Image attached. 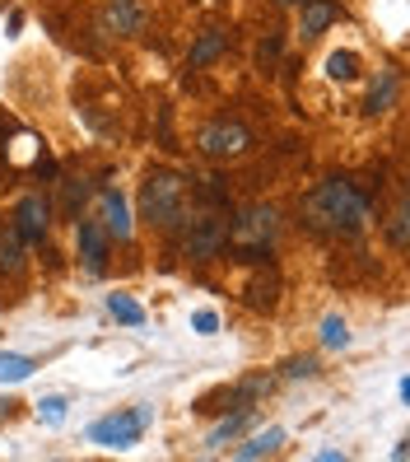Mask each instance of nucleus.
<instances>
[{"mask_svg": "<svg viewBox=\"0 0 410 462\" xmlns=\"http://www.w3.org/2000/svg\"><path fill=\"white\" fill-rule=\"evenodd\" d=\"M373 215V187H360L354 178H326L304 201V220L317 234L332 238H360Z\"/></svg>", "mask_w": 410, "mask_h": 462, "instance_id": "f257e3e1", "label": "nucleus"}, {"mask_svg": "<svg viewBox=\"0 0 410 462\" xmlns=\"http://www.w3.org/2000/svg\"><path fill=\"white\" fill-rule=\"evenodd\" d=\"M187 197H191V182L173 169H154L141 187V220L154 229H178L187 220Z\"/></svg>", "mask_w": 410, "mask_h": 462, "instance_id": "f03ea898", "label": "nucleus"}, {"mask_svg": "<svg viewBox=\"0 0 410 462\" xmlns=\"http://www.w3.org/2000/svg\"><path fill=\"white\" fill-rule=\"evenodd\" d=\"M276 234H280V215L270 210V206H248V210L238 215V225L229 229L224 248H233L238 262H266Z\"/></svg>", "mask_w": 410, "mask_h": 462, "instance_id": "7ed1b4c3", "label": "nucleus"}, {"mask_svg": "<svg viewBox=\"0 0 410 462\" xmlns=\"http://www.w3.org/2000/svg\"><path fill=\"white\" fill-rule=\"evenodd\" d=\"M224 243H229V225L220 220V215H191V220H182V234H178L182 257L214 262L224 253Z\"/></svg>", "mask_w": 410, "mask_h": 462, "instance_id": "20e7f679", "label": "nucleus"}, {"mask_svg": "<svg viewBox=\"0 0 410 462\" xmlns=\"http://www.w3.org/2000/svg\"><path fill=\"white\" fill-rule=\"evenodd\" d=\"M150 406H135V411H117V416H103L89 425V444L98 448H135L141 444V434L150 425Z\"/></svg>", "mask_w": 410, "mask_h": 462, "instance_id": "39448f33", "label": "nucleus"}, {"mask_svg": "<svg viewBox=\"0 0 410 462\" xmlns=\"http://www.w3.org/2000/svg\"><path fill=\"white\" fill-rule=\"evenodd\" d=\"M196 150H201L205 159H238V154L252 150V131L242 126V122H229V117L205 122L201 135H196Z\"/></svg>", "mask_w": 410, "mask_h": 462, "instance_id": "423d86ee", "label": "nucleus"}, {"mask_svg": "<svg viewBox=\"0 0 410 462\" xmlns=\"http://www.w3.org/2000/svg\"><path fill=\"white\" fill-rule=\"evenodd\" d=\"M145 5L141 0H107L103 14H98V29L103 33H117V38H135V33H145Z\"/></svg>", "mask_w": 410, "mask_h": 462, "instance_id": "0eeeda50", "label": "nucleus"}, {"mask_svg": "<svg viewBox=\"0 0 410 462\" xmlns=\"http://www.w3.org/2000/svg\"><path fill=\"white\" fill-rule=\"evenodd\" d=\"M75 248H79V257H85V271H89V276H103L113 238H107V229H103L98 220H79V225H75Z\"/></svg>", "mask_w": 410, "mask_h": 462, "instance_id": "6e6552de", "label": "nucleus"}, {"mask_svg": "<svg viewBox=\"0 0 410 462\" xmlns=\"http://www.w3.org/2000/svg\"><path fill=\"white\" fill-rule=\"evenodd\" d=\"M47 225H51V206H47L42 197H23V201L14 206V234H19L23 243H42Z\"/></svg>", "mask_w": 410, "mask_h": 462, "instance_id": "1a4fd4ad", "label": "nucleus"}, {"mask_svg": "<svg viewBox=\"0 0 410 462\" xmlns=\"http://www.w3.org/2000/svg\"><path fill=\"white\" fill-rule=\"evenodd\" d=\"M98 225L107 229V238H117V243H126V238H131L126 197L117 192V187H103V192H98Z\"/></svg>", "mask_w": 410, "mask_h": 462, "instance_id": "9d476101", "label": "nucleus"}, {"mask_svg": "<svg viewBox=\"0 0 410 462\" xmlns=\"http://www.w3.org/2000/svg\"><path fill=\"white\" fill-rule=\"evenodd\" d=\"M341 19V5L336 0H304V19H298V33L304 38H317L326 23H336Z\"/></svg>", "mask_w": 410, "mask_h": 462, "instance_id": "9b49d317", "label": "nucleus"}, {"mask_svg": "<svg viewBox=\"0 0 410 462\" xmlns=\"http://www.w3.org/2000/svg\"><path fill=\"white\" fill-rule=\"evenodd\" d=\"M396 89H401V75H396V70H382V75L373 79V89H369V98H364V113H369V117H378V113H387V107L396 103Z\"/></svg>", "mask_w": 410, "mask_h": 462, "instance_id": "f8f14e48", "label": "nucleus"}, {"mask_svg": "<svg viewBox=\"0 0 410 462\" xmlns=\"http://www.w3.org/2000/svg\"><path fill=\"white\" fill-rule=\"evenodd\" d=\"M229 47V33L224 29H205L196 42H191V51H187V61H191V70H201V66H210L220 51Z\"/></svg>", "mask_w": 410, "mask_h": 462, "instance_id": "ddd939ff", "label": "nucleus"}, {"mask_svg": "<svg viewBox=\"0 0 410 462\" xmlns=\"http://www.w3.org/2000/svg\"><path fill=\"white\" fill-rule=\"evenodd\" d=\"M280 444H285V430H280V425H270V430L252 434V439L238 448V457H242V462H252V457H266V453H276Z\"/></svg>", "mask_w": 410, "mask_h": 462, "instance_id": "4468645a", "label": "nucleus"}, {"mask_svg": "<svg viewBox=\"0 0 410 462\" xmlns=\"http://www.w3.org/2000/svg\"><path fill=\"white\" fill-rule=\"evenodd\" d=\"M33 369H38V360L0 350V383H23V378H33Z\"/></svg>", "mask_w": 410, "mask_h": 462, "instance_id": "2eb2a0df", "label": "nucleus"}, {"mask_svg": "<svg viewBox=\"0 0 410 462\" xmlns=\"http://www.w3.org/2000/svg\"><path fill=\"white\" fill-rule=\"evenodd\" d=\"M248 416H252V406H238V411H233L229 420H220V425L210 430V439H205V448H224V444L233 439V434H238L242 425H248Z\"/></svg>", "mask_w": 410, "mask_h": 462, "instance_id": "dca6fc26", "label": "nucleus"}, {"mask_svg": "<svg viewBox=\"0 0 410 462\" xmlns=\"http://www.w3.org/2000/svg\"><path fill=\"white\" fill-rule=\"evenodd\" d=\"M107 313H113L117 322H126V328H141V322H145V309L135 304L131 294H113V299H107Z\"/></svg>", "mask_w": 410, "mask_h": 462, "instance_id": "f3484780", "label": "nucleus"}, {"mask_svg": "<svg viewBox=\"0 0 410 462\" xmlns=\"http://www.w3.org/2000/svg\"><path fill=\"white\" fill-rule=\"evenodd\" d=\"M326 75L345 85V79L360 75V57H354V51H332V61H326Z\"/></svg>", "mask_w": 410, "mask_h": 462, "instance_id": "a211bd4d", "label": "nucleus"}, {"mask_svg": "<svg viewBox=\"0 0 410 462\" xmlns=\"http://www.w3.org/2000/svg\"><path fill=\"white\" fill-rule=\"evenodd\" d=\"M322 346H326V350H345V346H350V328H345L336 313L322 322Z\"/></svg>", "mask_w": 410, "mask_h": 462, "instance_id": "6ab92c4d", "label": "nucleus"}, {"mask_svg": "<svg viewBox=\"0 0 410 462\" xmlns=\"http://www.w3.org/2000/svg\"><path fill=\"white\" fill-rule=\"evenodd\" d=\"M66 406H70L66 397H42V402H38L42 425H61V420H66Z\"/></svg>", "mask_w": 410, "mask_h": 462, "instance_id": "aec40b11", "label": "nucleus"}, {"mask_svg": "<svg viewBox=\"0 0 410 462\" xmlns=\"http://www.w3.org/2000/svg\"><path fill=\"white\" fill-rule=\"evenodd\" d=\"M405 220H410V210H405V201H396L392 220H387V238H392V248H405Z\"/></svg>", "mask_w": 410, "mask_h": 462, "instance_id": "412c9836", "label": "nucleus"}, {"mask_svg": "<svg viewBox=\"0 0 410 462\" xmlns=\"http://www.w3.org/2000/svg\"><path fill=\"white\" fill-rule=\"evenodd\" d=\"M191 328H196L201 337H214V332H220V313H214V309H196V313H191Z\"/></svg>", "mask_w": 410, "mask_h": 462, "instance_id": "4be33fe9", "label": "nucleus"}, {"mask_svg": "<svg viewBox=\"0 0 410 462\" xmlns=\"http://www.w3.org/2000/svg\"><path fill=\"white\" fill-rule=\"evenodd\" d=\"M317 374V360H289L285 365V378H313Z\"/></svg>", "mask_w": 410, "mask_h": 462, "instance_id": "5701e85b", "label": "nucleus"}, {"mask_svg": "<svg viewBox=\"0 0 410 462\" xmlns=\"http://www.w3.org/2000/svg\"><path fill=\"white\" fill-rule=\"evenodd\" d=\"M10 406H14L10 397H0V420H5V416H10Z\"/></svg>", "mask_w": 410, "mask_h": 462, "instance_id": "b1692460", "label": "nucleus"}, {"mask_svg": "<svg viewBox=\"0 0 410 462\" xmlns=\"http://www.w3.org/2000/svg\"><path fill=\"white\" fill-rule=\"evenodd\" d=\"M276 5H304V0H276Z\"/></svg>", "mask_w": 410, "mask_h": 462, "instance_id": "393cba45", "label": "nucleus"}]
</instances>
